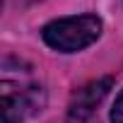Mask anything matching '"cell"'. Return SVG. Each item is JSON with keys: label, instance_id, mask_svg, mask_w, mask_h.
<instances>
[{"label": "cell", "instance_id": "obj_1", "mask_svg": "<svg viewBox=\"0 0 123 123\" xmlns=\"http://www.w3.org/2000/svg\"><path fill=\"white\" fill-rule=\"evenodd\" d=\"M46 104L43 87L29 75L22 73L19 77H3L0 82V113L3 123H24L27 118L36 116Z\"/></svg>", "mask_w": 123, "mask_h": 123}, {"label": "cell", "instance_id": "obj_2", "mask_svg": "<svg viewBox=\"0 0 123 123\" xmlns=\"http://www.w3.org/2000/svg\"><path fill=\"white\" fill-rule=\"evenodd\" d=\"M101 36V19L97 15H75L48 22L41 29V39L58 53H77L92 46Z\"/></svg>", "mask_w": 123, "mask_h": 123}, {"label": "cell", "instance_id": "obj_3", "mask_svg": "<svg viewBox=\"0 0 123 123\" xmlns=\"http://www.w3.org/2000/svg\"><path fill=\"white\" fill-rule=\"evenodd\" d=\"M111 85H113L111 77H101V80H92L85 87H80L73 94V99H70L68 121L70 123H92L94 116H97V111H99V104L109 94Z\"/></svg>", "mask_w": 123, "mask_h": 123}, {"label": "cell", "instance_id": "obj_4", "mask_svg": "<svg viewBox=\"0 0 123 123\" xmlns=\"http://www.w3.org/2000/svg\"><path fill=\"white\" fill-rule=\"evenodd\" d=\"M111 123H123V89L116 97V104L111 109Z\"/></svg>", "mask_w": 123, "mask_h": 123}]
</instances>
